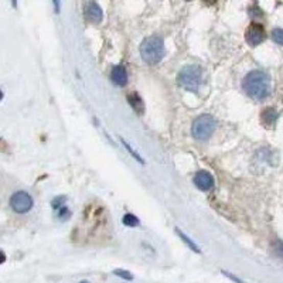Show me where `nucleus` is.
Here are the masks:
<instances>
[{"mask_svg": "<svg viewBox=\"0 0 283 283\" xmlns=\"http://www.w3.org/2000/svg\"><path fill=\"white\" fill-rule=\"evenodd\" d=\"M81 283H89V282H81Z\"/></svg>", "mask_w": 283, "mask_h": 283, "instance_id": "412c9836", "label": "nucleus"}, {"mask_svg": "<svg viewBox=\"0 0 283 283\" xmlns=\"http://www.w3.org/2000/svg\"><path fill=\"white\" fill-rule=\"evenodd\" d=\"M217 126V121L211 115H201L193 122L191 133L193 137L197 140H205L214 133Z\"/></svg>", "mask_w": 283, "mask_h": 283, "instance_id": "20e7f679", "label": "nucleus"}, {"mask_svg": "<svg viewBox=\"0 0 283 283\" xmlns=\"http://www.w3.org/2000/svg\"><path fill=\"white\" fill-rule=\"evenodd\" d=\"M177 82L188 92H197L203 84V71L198 65H187L177 75Z\"/></svg>", "mask_w": 283, "mask_h": 283, "instance_id": "7ed1b4c3", "label": "nucleus"}, {"mask_svg": "<svg viewBox=\"0 0 283 283\" xmlns=\"http://www.w3.org/2000/svg\"><path fill=\"white\" fill-rule=\"evenodd\" d=\"M272 40L279 45H283V29H275L272 31Z\"/></svg>", "mask_w": 283, "mask_h": 283, "instance_id": "ddd939ff", "label": "nucleus"}, {"mask_svg": "<svg viewBox=\"0 0 283 283\" xmlns=\"http://www.w3.org/2000/svg\"><path fill=\"white\" fill-rule=\"evenodd\" d=\"M113 273H115V275H117V276L123 277V279H126V280H132V279H133V276H132V275H130L128 271L116 269V271H113Z\"/></svg>", "mask_w": 283, "mask_h": 283, "instance_id": "dca6fc26", "label": "nucleus"}, {"mask_svg": "<svg viewBox=\"0 0 283 283\" xmlns=\"http://www.w3.org/2000/svg\"><path fill=\"white\" fill-rule=\"evenodd\" d=\"M84 12H85L86 19L89 20V21H93V23H99L102 20V17H104L102 9L95 2L86 3L85 7H84Z\"/></svg>", "mask_w": 283, "mask_h": 283, "instance_id": "6e6552de", "label": "nucleus"}, {"mask_svg": "<svg viewBox=\"0 0 283 283\" xmlns=\"http://www.w3.org/2000/svg\"><path fill=\"white\" fill-rule=\"evenodd\" d=\"M64 201H65V197H58V198H56V200H54V201H53V208H60L61 209L62 207V203H64Z\"/></svg>", "mask_w": 283, "mask_h": 283, "instance_id": "a211bd4d", "label": "nucleus"}, {"mask_svg": "<svg viewBox=\"0 0 283 283\" xmlns=\"http://www.w3.org/2000/svg\"><path fill=\"white\" fill-rule=\"evenodd\" d=\"M128 101H129L130 106H132L139 115H142V113L145 112V104H143V101H142V98L137 93H130V95H128Z\"/></svg>", "mask_w": 283, "mask_h": 283, "instance_id": "9d476101", "label": "nucleus"}, {"mask_svg": "<svg viewBox=\"0 0 283 283\" xmlns=\"http://www.w3.org/2000/svg\"><path fill=\"white\" fill-rule=\"evenodd\" d=\"M122 221L126 227H136L139 224V220L135 216H132V214H125Z\"/></svg>", "mask_w": 283, "mask_h": 283, "instance_id": "f8f14e48", "label": "nucleus"}, {"mask_svg": "<svg viewBox=\"0 0 283 283\" xmlns=\"http://www.w3.org/2000/svg\"><path fill=\"white\" fill-rule=\"evenodd\" d=\"M194 184L197 185L201 191H208L214 185V179H213V176L208 172L201 170V172H198L194 176Z\"/></svg>", "mask_w": 283, "mask_h": 283, "instance_id": "0eeeda50", "label": "nucleus"}, {"mask_svg": "<svg viewBox=\"0 0 283 283\" xmlns=\"http://www.w3.org/2000/svg\"><path fill=\"white\" fill-rule=\"evenodd\" d=\"M249 13H251V16H262V10H261L258 6L251 7V9H249Z\"/></svg>", "mask_w": 283, "mask_h": 283, "instance_id": "6ab92c4d", "label": "nucleus"}, {"mask_svg": "<svg viewBox=\"0 0 283 283\" xmlns=\"http://www.w3.org/2000/svg\"><path fill=\"white\" fill-rule=\"evenodd\" d=\"M246 43L252 47H256L258 44H261L265 40V30L262 26L259 25H252L248 30H246L245 34Z\"/></svg>", "mask_w": 283, "mask_h": 283, "instance_id": "423d86ee", "label": "nucleus"}, {"mask_svg": "<svg viewBox=\"0 0 283 283\" xmlns=\"http://www.w3.org/2000/svg\"><path fill=\"white\" fill-rule=\"evenodd\" d=\"M10 205L17 214H25L33 207V200L26 191H17L10 198Z\"/></svg>", "mask_w": 283, "mask_h": 283, "instance_id": "39448f33", "label": "nucleus"}, {"mask_svg": "<svg viewBox=\"0 0 283 283\" xmlns=\"http://www.w3.org/2000/svg\"><path fill=\"white\" fill-rule=\"evenodd\" d=\"M177 234L180 235V238H181V240L184 241L185 244H187V245L190 246L191 249H194V251H196V252H198V251H200V249H198V246L196 245V244H194V242H191L190 240H188V238H187V237H185L184 234H183V232H180V231H177Z\"/></svg>", "mask_w": 283, "mask_h": 283, "instance_id": "2eb2a0df", "label": "nucleus"}, {"mask_svg": "<svg viewBox=\"0 0 283 283\" xmlns=\"http://www.w3.org/2000/svg\"><path fill=\"white\" fill-rule=\"evenodd\" d=\"M224 275H225V276L229 277V279H232L234 282H237V283H244V282H242V280H240V279H237V277H235V276H232L231 273H228V272H224Z\"/></svg>", "mask_w": 283, "mask_h": 283, "instance_id": "aec40b11", "label": "nucleus"}, {"mask_svg": "<svg viewBox=\"0 0 283 283\" xmlns=\"http://www.w3.org/2000/svg\"><path fill=\"white\" fill-rule=\"evenodd\" d=\"M142 60L149 65H156L164 57V43L160 36H150L145 38L140 45Z\"/></svg>", "mask_w": 283, "mask_h": 283, "instance_id": "f03ea898", "label": "nucleus"}, {"mask_svg": "<svg viewBox=\"0 0 283 283\" xmlns=\"http://www.w3.org/2000/svg\"><path fill=\"white\" fill-rule=\"evenodd\" d=\"M69 209L65 208V207H62L61 209H60V213H58V218L61 220V221H65V220H68L69 218Z\"/></svg>", "mask_w": 283, "mask_h": 283, "instance_id": "f3484780", "label": "nucleus"}, {"mask_svg": "<svg viewBox=\"0 0 283 283\" xmlns=\"http://www.w3.org/2000/svg\"><path fill=\"white\" fill-rule=\"evenodd\" d=\"M242 86L251 98L262 101L271 93V78L264 71H252L246 75Z\"/></svg>", "mask_w": 283, "mask_h": 283, "instance_id": "f257e3e1", "label": "nucleus"}, {"mask_svg": "<svg viewBox=\"0 0 283 283\" xmlns=\"http://www.w3.org/2000/svg\"><path fill=\"white\" fill-rule=\"evenodd\" d=\"M273 253L283 259V242L282 241H277L276 244L273 245Z\"/></svg>", "mask_w": 283, "mask_h": 283, "instance_id": "4468645a", "label": "nucleus"}, {"mask_svg": "<svg viewBox=\"0 0 283 283\" xmlns=\"http://www.w3.org/2000/svg\"><path fill=\"white\" fill-rule=\"evenodd\" d=\"M279 117V113L275 108H266L264 112H262V121H264L266 125H275Z\"/></svg>", "mask_w": 283, "mask_h": 283, "instance_id": "9b49d317", "label": "nucleus"}, {"mask_svg": "<svg viewBox=\"0 0 283 283\" xmlns=\"http://www.w3.org/2000/svg\"><path fill=\"white\" fill-rule=\"evenodd\" d=\"M112 81L119 86H125L128 84V73H126V68L123 65H116V67L112 68L111 73Z\"/></svg>", "mask_w": 283, "mask_h": 283, "instance_id": "1a4fd4ad", "label": "nucleus"}]
</instances>
